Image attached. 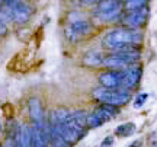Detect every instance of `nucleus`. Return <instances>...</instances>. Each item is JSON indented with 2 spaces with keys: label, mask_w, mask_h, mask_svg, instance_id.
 Segmentation results:
<instances>
[{
  "label": "nucleus",
  "mask_w": 157,
  "mask_h": 147,
  "mask_svg": "<svg viewBox=\"0 0 157 147\" xmlns=\"http://www.w3.org/2000/svg\"><path fill=\"white\" fill-rule=\"evenodd\" d=\"M9 13H10L12 19H13L15 22L25 23V22H28L29 21L31 13H32V9H31V6L29 5L22 3V2H19V0H17L16 3L9 9Z\"/></svg>",
  "instance_id": "nucleus-7"
},
{
  "label": "nucleus",
  "mask_w": 157,
  "mask_h": 147,
  "mask_svg": "<svg viewBox=\"0 0 157 147\" xmlns=\"http://www.w3.org/2000/svg\"><path fill=\"white\" fill-rule=\"evenodd\" d=\"M135 133V124L132 122H124L115 128V134L118 137H129Z\"/></svg>",
  "instance_id": "nucleus-14"
},
{
  "label": "nucleus",
  "mask_w": 157,
  "mask_h": 147,
  "mask_svg": "<svg viewBox=\"0 0 157 147\" xmlns=\"http://www.w3.org/2000/svg\"><path fill=\"white\" fill-rule=\"evenodd\" d=\"M147 98H148V95H147V93H140L138 96L135 98V101H134V108H141L143 105H144V103H146Z\"/></svg>",
  "instance_id": "nucleus-18"
},
{
  "label": "nucleus",
  "mask_w": 157,
  "mask_h": 147,
  "mask_svg": "<svg viewBox=\"0 0 157 147\" xmlns=\"http://www.w3.org/2000/svg\"><path fill=\"white\" fill-rule=\"evenodd\" d=\"M80 2H82L83 6H92V5H96L99 0H80Z\"/></svg>",
  "instance_id": "nucleus-21"
},
{
  "label": "nucleus",
  "mask_w": 157,
  "mask_h": 147,
  "mask_svg": "<svg viewBox=\"0 0 157 147\" xmlns=\"http://www.w3.org/2000/svg\"><path fill=\"white\" fill-rule=\"evenodd\" d=\"M98 115H99V118L102 119V122H108V121H111L112 118L117 117V114L119 112V109L117 106H112V105H106V103H103L98 111H95Z\"/></svg>",
  "instance_id": "nucleus-11"
},
{
  "label": "nucleus",
  "mask_w": 157,
  "mask_h": 147,
  "mask_svg": "<svg viewBox=\"0 0 157 147\" xmlns=\"http://www.w3.org/2000/svg\"><path fill=\"white\" fill-rule=\"evenodd\" d=\"M102 64L105 67H108L109 70H125L127 67L132 66V64H128L125 60H122L121 57H118L117 54H111L108 57H103Z\"/></svg>",
  "instance_id": "nucleus-9"
},
{
  "label": "nucleus",
  "mask_w": 157,
  "mask_h": 147,
  "mask_svg": "<svg viewBox=\"0 0 157 147\" xmlns=\"http://www.w3.org/2000/svg\"><path fill=\"white\" fill-rule=\"evenodd\" d=\"M102 60H103V56L101 51L89 50L83 57V64L89 67H98V66H102Z\"/></svg>",
  "instance_id": "nucleus-10"
},
{
  "label": "nucleus",
  "mask_w": 157,
  "mask_h": 147,
  "mask_svg": "<svg viewBox=\"0 0 157 147\" xmlns=\"http://www.w3.org/2000/svg\"><path fill=\"white\" fill-rule=\"evenodd\" d=\"M93 98L102 103L119 108L129 101V92L124 91V89H106V87L99 86L93 91Z\"/></svg>",
  "instance_id": "nucleus-2"
},
{
  "label": "nucleus",
  "mask_w": 157,
  "mask_h": 147,
  "mask_svg": "<svg viewBox=\"0 0 157 147\" xmlns=\"http://www.w3.org/2000/svg\"><path fill=\"white\" fill-rule=\"evenodd\" d=\"M70 112H71V111H68V109H66V108H58V109H54V111L51 112V121L50 122L63 124V122H66L67 118L70 117Z\"/></svg>",
  "instance_id": "nucleus-13"
},
{
  "label": "nucleus",
  "mask_w": 157,
  "mask_h": 147,
  "mask_svg": "<svg viewBox=\"0 0 157 147\" xmlns=\"http://www.w3.org/2000/svg\"><path fill=\"white\" fill-rule=\"evenodd\" d=\"M96 16L101 19L102 22H113L118 17L121 16V9L119 10H112V12H102V13H96Z\"/></svg>",
  "instance_id": "nucleus-15"
},
{
  "label": "nucleus",
  "mask_w": 157,
  "mask_h": 147,
  "mask_svg": "<svg viewBox=\"0 0 157 147\" xmlns=\"http://www.w3.org/2000/svg\"><path fill=\"white\" fill-rule=\"evenodd\" d=\"M148 17V9L143 7V9H137V10H129V13L124 17V23L128 26L129 29H138L141 25H144Z\"/></svg>",
  "instance_id": "nucleus-6"
},
{
  "label": "nucleus",
  "mask_w": 157,
  "mask_h": 147,
  "mask_svg": "<svg viewBox=\"0 0 157 147\" xmlns=\"http://www.w3.org/2000/svg\"><path fill=\"white\" fill-rule=\"evenodd\" d=\"M102 124L103 122H102V119L99 118V115L96 112H92L89 115H86V127H89V128H98Z\"/></svg>",
  "instance_id": "nucleus-16"
},
{
  "label": "nucleus",
  "mask_w": 157,
  "mask_h": 147,
  "mask_svg": "<svg viewBox=\"0 0 157 147\" xmlns=\"http://www.w3.org/2000/svg\"><path fill=\"white\" fill-rule=\"evenodd\" d=\"M99 83L106 89H121L122 70H106L99 74Z\"/></svg>",
  "instance_id": "nucleus-5"
},
{
  "label": "nucleus",
  "mask_w": 157,
  "mask_h": 147,
  "mask_svg": "<svg viewBox=\"0 0 157 147\" xmlns=\"http://www.w3.org/2000/svg\"><path fill=\"white\" fill-rule=\"evenodd\" d=\"M141 80V68L138 66H129L125 70H122V83L121 89L129 92L131 89L137 87V85Z\"/></svg>",
  "instance_id": "nucleus-4"
},
{
  "label": "nucleus",
  "mask_w": 157,
  "mask_h": 147,
  "mask_svg": "<svg viewBox=\"0 0 157 147\" xmlns=\"http://www.w3.org/2000/svg\"><path fill=\"white\" fill-rule=\"evenodd\" d=\"M78 19H83V15L80 13V12H71L70 15H68V23L70 22H76Z\"/></svg>",
  "instance_id": "nucleus-19"
},
{
  "label": "nucleus",
  "mask_w": 157,
  "mask_h": 147,
  "mask_svg": "<svg viewBox=\"0 0 157 147\" xmlns=\"http://www.w3.org/2000/svg\"><path fill=\"white\" fill-rule=\"evenodd\" d=\"M92 31V25L89 21L86 19H78L76 22H70L67 25V28L64 29V35L70 42H77L80 38H83Z\"/></svg>",
  "instance_id": "nucleus-3"
},
{
  "label": "nucleus",
  "mask_w": 157,
  "mask_h": 147,
  "mask_svg": "<svg viewBox=\"0 0 157 147\" xmlns=\"http://www.w3.org/2000/svg\"><path fill=\"white\" fill-rule=\"evenodd\" d=\"M147 3H148V0H127L125 7H127L128 10H137V9L146 7Z\"/></svg>",
  "instance_id": "nucleus-17"
},
{
  "label": "nucleus",
  "mask_w": 157,
  "mask_h": 147,
  "mask_svg": "<svg viewBox=\"0 0 157 147\" xmlns=\"http://www.w3.org/2000/svg\"><path fill=\"white\" fill-rule=\"evenodd\" d=\"M6 31H7V29H6V25L2 22V21H0V35H5Z\"/></svg>",
  "instance_id": "nucleus-22"
},
{
  "label": "nucleus",
  "mask_w": 157,
  "mask_h": 147,
  "mask_svg": "<svg viewBox=\"0 0 157 147\" xmlns=\"http://www.w3.org/2000/svg\"><path fill=\"white\" fill-rule=\"evenodd\" d=\"M0 133H2V122H0Z\"/></svg>",
  "instance_id": "nucleus-23"
},
{
  "label": "nucleus",
  "mask_w": 157,
  "mask_h": 147,
  "mask_svg": "<svg viewBox=\"0 0 157 147\" xmlns=\"http://www.w3.org/2000/svg\"><path fill=\"white\" fill-rule=\"evenodd\" d=\"M141 40H143V35L138 29H113L105 35L103 44L111 51H115L119 47L127 45V44H140Z\"/></svg>",
  "instance_id": "nucleus-1"
},
{
  "label": "nucleus",
  "mask_w": 157,
  "mask_h": 147,
  "mask_svg": "<svg viewBox=\"0 0 157 147\" xmlns=\"http://www.w3.org/2000/svg\"><path fill=\"white\" fill-rule=\"evenodd\" d=\"M28 109H29V117L32 119V124H39L45 121V114L42 103L39 101V98L31 96L28 99Z\"/></svg>",
  "instance_id": "nucleus-8"
},
{
  "label": "nucleus",
  "mask_w": 157,
  "mask_h": 147,
  "mask_svg": "<svg viewBox=\"0 0 157 147\" xmlns=\"http://www.w3.org/2000/svg\"><path fill=\"white\" fill-rule=\"evenodd\" d=\"M119 9H122L121 0H99L98 2V10H96V13L119 10Z\"/></svg>",
  "instance_id": "nucleus-12"
},
{
  "label": "nucleus",
  "mask_w": 157,
  "mask_h": 147,
  "mask_svg": "<svg viewBox=\"0 0 157 147\" xmlns=\"http://www.w3.org/2000/svg\"><path fill=\"white\" fill-rule=\"evenodd\" d=\"M112 144H113V137H106L103 141H102V146L101 147H112Z\"/></svg>",
  "instance_id": "nucleus-20"
}]
</instances>
